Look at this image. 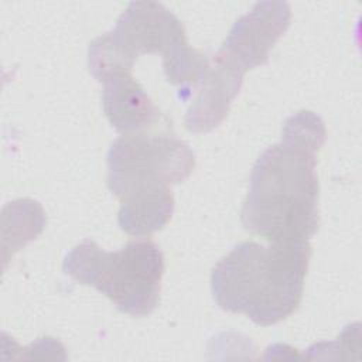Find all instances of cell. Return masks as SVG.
<instances>
[{
    "label": "cell",
    "instance_id": "cell-1",
    "mask_svg": "<svg viewBox=\"0 0 362 362\" xmlns=\"http://www.w3.org/2000/svg\"><path fill=\"white\" fill-rule=\"evenodd\" d=\"M327 130L322 119L300 110L286 119L281 141L256 160L240 219L270 243L308 242L320 225L317 153Z\"/></svg>",
    "mask_w": 362,
    "mask_h": 362
},
{
    "label": "cell",
    "instance_id": "cell-2",
    "mask_svg": "<svg viewBox=\"0 0 362 362\" xmlns=\"http://www.w3.org/2000/svg\"><path fill=\"white\" fill-rule=\"evenodd\" d=\"M194 165L188 144L173 134L117 137L107 151V187L120 201V229L137 238L163 229L174 212L170 187L184 181Z\"/></svg>",
    "mask_w": 362,
    "mask_h": 362
},
{
    "label": "cell",
    "instance_id": "cell-3",
    "mask_svg": "<svg viewBox=\"0 0 362 362\" xmlns=\"http://www.w3.org/2000/svg\"><path fill=\"white\" fill-rule=\"evenodd\" d=\"M310 257L308 242H242L214 267L212 296L225 311L263 327L277 324L301 303Z\"/></svg>",
    "mask_w": 362,
    "mask_h": 362
},
{
    "label": "cell",
    "instance_id": "cell-4",
    "mask_svg": "<svg viewBox=\"0 0 362 362\" xmlns=\"http://www.w3.org/2000/svg\"><path fill=\"white\" fill-rule=\"evenodd\" d=\"M153 52L163 55L165 78L181 85V92L197 86L209 68L208 58L188 45L181 21L157 1L130 3L115 28L89 44L88 68L99 82L116 72H132L140 55Z\"/></svg>",
    "mask_w": 362,
    "mask_h": 362
},
{
    "label": "cell",
    "instance_id": "cell-5",
    "mask_svg": "<svg viewBox=\"0 0 362 362\" xmlns=\"http://www.w3.org/2000/svg\"><path fill=\"white\" fill-rule=\"evenodd\" d=\"M62 270L105 294L119 311L146 317L158 305L164 256L150 239L130 240L116 252L85 239L65 256Z\"/></svg>",
    "mask_w": 362,
    "mask_h": 362
},
{
    "label": "cell",
    "instance_id": "cell-6",
    "mask_svg": "<svg viewBox=\"0 0 362 362\" xmlns=\"http://www.w3.org/2000/svg\"><path fill=\"white\" fill-rule=\"evenodd\" d=\"M290 20L288 3L259 1L235 21L218 52L243 72L263 65L272 47L288 28Z\"/></svg>",
    "mask_w": 362,
    "mask_h": 362
},
{
    "label": "cell",
    "instance_id": "cell-7",
    "mask_svg": "<svg viewBox=\"0 0 362 362\" xmlns=\"http://www.w3.org/2000/svg\"><path fill=\"white\" fill-rule=\"evenodd\" d=\"M245 72L228 61L219 52L201 82L185 116L189 132H209L219 126L226 117L233 98L239 93Z\"/></svg>",
    "mask_w": 362,
    "mask_h": 362
},
{
    "label": "cell",
    "instance_id": "cell-8",
    "mask_svg": "<svg viewBox=\"0 0 362 362\" xmlns=\"http://www.w3.org/2000/svg\"><path fill=\"white\" fill-rule=\"evenodd\" d=\"M99 82L103 83L102 105L105 116L119 133L146 132L158 120V107L132 72H116Z\"/></svg>",
    "mask_w": 362,
    "mask_h": 362
},
{
    "label": "cell",
    "instance_id": "cell-9",
    "mask_svg": "<svg viewBox=\"0 0 362 362\" xmlns=\"http://www.w3.org/2000/svg\"><path fill=\"white\" fill-rule=\"evenodd\" d=\"M1 226H10V230H3V243L11 239L3 249V257L7 250H10L13 256L42 232L45 226L44 209L34 199H16L3 208Z\"/></svg>",
    "mask_w": 362,
    "mask_h": 362
}]
</instances>
